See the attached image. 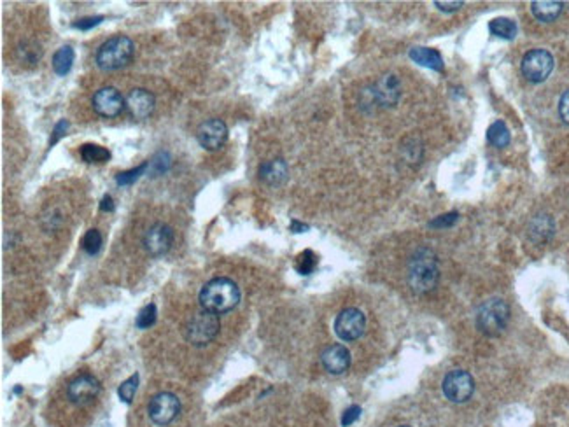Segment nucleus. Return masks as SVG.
<instances>
[{"label":"nucleus","mask_w":569,"mask_h":427,"mask_svg":"<svg viewBox=\"0 0 569 427\" xmlns=\"http://www.w3.org/2000/svg\"><path fill=\"white\" fill-rule=\"evenodd\" d=\"M475 382L464 369H452L443 379V394L452 403H466L473 396Z\"/></svg>","instance_id":"8"},{"label":"nucleus","mask_w":569,"mask_h":427,"mask_svg":"<svg viewBox=\"0 0 569 427\" xmlns=\"http://www.w3.org/2000/svg\"><path fill=\"white\" fill-rule=\"evenodd\" d=\"M95 112L102 117H116L120 116L121 110L125 109V98L121 97L120 91L113 86L100 88L91 98Z\"/></svg>","instance_id":"12"},{"label":"nucleus","mask_w":569,"mask_h":427,"mask_svg":"<svg viewBox=\"0 0 569 427\" xmlns=\"http://www.w3.org/2000/svg\"><path fill=\"white\" fill-rule=\"evenodd\" d=\"M67 128H68V121L62 120V121H58V123H56L55 130H53L51 140H49V147H53L56 142H58L60 139H62V137L65 135V132H67Z\"/></svg>","instance_id":"35"},{"label":"nucleus","mask_w":569,"mask_h":427,"mask_svg":"<svg viewBox=\"0 0 569 427\" xmlns=\"http://www.w3.org/2000/svg\"><path fill=\"white\" fill-rule=\"evenodd\" d=\"M137 387H139V375H132L130 379L125 380V382L120 385V389H118V394H120L121 401L130 405V403L133 401V396H135Z\"/></svg>","instance_id":"28"},{"label":"nucleus","mask_w":569,"mask_h":427,"mask_svg":"<svg viewBox=\"0 0 569 427\" xmlns=\"http://www.w3.org/2000/svg\"><path fill=\"white\" fill-rule=\"evenodd\" d=\"M149 167V162H144L142 165H139L137 169H132V170H127V172H121V174H118L116 177V182L120 186H130L133 184V182L137 181V179L140 177V175L146 172V169Z\"/></svg>","instance_id":"30"},{"label":"nucleus","mask_w":569,"mask_h":427,"mask_svg":"<svg viewBox=\"0 0 569 427\" xmlns=\"http://www.w3.org/2000/svg\"><path fill=\"white\" fill-rule=\"evenodd\" d=\"M366 327V317L357 308H345L335 319V333L340 340L354 342L362 337Z\"/></svg>","instance_id":"9"},{"label":"nucleus","mask_w":569,"mask_h":427,"mask_svg":"<svg viewBox=\"0 0 569 427\" xmlns=\"http://www.w3.org/2000/svg\"><path fill=\"white\" fill-rule=\"evenodd\" d=\"M100 211H104V212H114V200H113V196H110V194H105V196L102 198Z\"/></svg>","instance_id":"38"},{"label":"nucleus","mask_w":569,"mask_h":427,"mask_svg":"<svg viewBox=\"0 0 569 427\" xmlns=\"http://www.w3.org/2000/svg\"><path fill=\"white\" fill-rule=\"evenodd\" d=\"M317 266V256L312 251H303L300 256L296 258V270L301 275H310Z\"/></svg>","instance_id":"27"},{"label":"nucleus","mask_w":569,"mask_h":427,"mask_svg":"<svg viewBox=\"0 0 569 427\" xmlns=\"http://www.w3.org/2000/svg\"><path fill=\"white\" fill-rule=\"evenodd\" d=\"M291 230L295 231V233H303V231H307L308 230V226L307 224H303V223H300V221H293L291 223Z\"/></svg>","instance_id":"39"},{"label":"nucleus","mask_w":569,"mask_h":427,"mask_svg":"<svg viewBox=\"0 0 569 427\" xmlns=\"http://www.w3.org/2000/svg\"><path fill=\"white\" fill-rule=\"evenodd\" d=\"M359 415H361V408L359 406H350V408H347L345 411H343V417H342V426H350V424H354V422L357 421L359 418Z\"/></svg>","instance_id":"34"},{"label":"nucleus","mask_w":569,"mask_h":427,"mask_svg":"<svg viewBox=\"0 0 569 427\" xmlns=\"http://www.w3.org/2000/svg\"><path fill=\"white\" fill-rule=\"evenodd\" d=\"M259 179L268 186H281L288 179V165L284 159H270L259 167Z\"/></svg>","instance_id":"17"},{"label":"nucleus","mask_w":569,"mask_h":427,"mask_svg":"<svg viewBox=\"0 0 569 427\" xmlns=\"http://www.w3.org/2000/svg\"><path fill=\"white\" fill-rule=\"evenodd\" d=\"M81 158L86 163H105L110 158V152L97 144H85L81 147Z\"/></svg>","instance_id":"25"},{"label":"nucleus","mask_w":569,"mask_h":427,"mask_svg":"<svg viewBox=\"0 0 569 427\" xmlns=\"http://www.w3.org/2000/svg\"><path fill=\"white\" fill-rule=\"evenodd\" d=\"M522 74L531 83L547 81L553 70V56L547 49H533L522 58Z\"/></svg>","instance_id":"7"},{"label":"nucleus","mask_w":569,"mask_h":427,"mask_svg":"<svg viewBox=\"0 0 569 427\" xmlns=\"http://www.w3.org/2000/svg\"><path fill=\"white\" fill-rule=\"evenodd\" d=\"M529 235L534 242H547L550 236L553 235V221L550 216H538L531 223Z\"/></svg>","instance_id":"20"},{"label":"nucleus","mask_w":569,"mask_h":427,"mask_svg":"<svg viewBox=\"0 0 569 427\" xmlns=\"http://www.w3.org/2000/svg\"><path fill=\"white\" fill-rule=\"evenodd\" d=\"M217 333H219V317L209 310L194 314L184 327V338L194 347L207 345L217 337Z\"/></svg>","instance_id":"5"},{"label":"nucleus","mask_w":569,"mask_h":427,"mask_svg":"<svg viewBox=\"0 0 569 427\" xmlns=\"http://www.w3.org/2000/svg\"><path fill=\"white\" fill-rule=\"evenodd\" d=\"M172 243H174V231H172L170 226L163 223L151 226L144 235V247L155 258L169 253Z\"/></svg>","instance_id":"14"},{"label":"nucleus","mask_w":569,"mask_h":427,"mask_svg":"<svg viewBox=\"0 0 569 427\" xmlns=\"http://www.w3.org/2000/svg\"><path fill=\"white\" fill-rule=\"evenodd\" d=\"M434 6H437L440 11H443V13H454V11L461 9V7L464 6V2H440V0H437Z\"/></svg>","instance_id":"37"},{"label":"nucleus","mask_w":569,"mask_h":427,"mask_svg":"<svg viewBox=\"0 0 569 427\" xmlns=\"http://www.w3.org/2000/svg\"><path fill=\"white\" fill-rule=\"evenodd\" d=\"M510 320V307L505 300L491 298L476 310V326L487 337H499Z\"/></svg>","instance_id":"4"},{"label":"nucleus","mask_w":569,"mask_h":427,"mask_svg":"<svg viewBox=\"0 0 569 427\" xmlns=\"http://www.w3.org/2000/svg\"><path fill=\"white\" fill-rule=\"evenodd\" d=\"M135 46L127 36H114L98 48L95 62L102 70H118L132 62Z\"/></svg>","instance_id":"3"},{"label":"nucleus","mask_w":569,"mask_h":427,"mask_svg":"<svg viewBox=\"0 0 569 427\" xmlns=\"http://www.w3.org/2000/svg\"><path fill=\"white\" fill-rule=\"evenodd\" d=\"M127 107L135 120H146L155 110V97L144 88H135L128 93Z\"/></svg>","instance_id":"16"},{"label":"nucleus","mask_w":569,"mask_h":427,"mask_svg":"<svg viewBox=\"0 0 569 427\" xmlns=\"http://www.w3.org/2000/svg\"><path fill=\"white\" fill-rule=\"evenodd\" d=\"M320 363L331 375H342L350 366V352L343 345H330L320 354Z\"/></svg>","instance_id":"15"},{"label":"nucleus","mask_w":569,"mask_h":427,"mask_svg":"<svg viewBox=\"0 0 569 427\" xmlns=\"http://www.w3.org/2000/svg\"><path fill=\"white\" fill-rule=\"evenodd\" d=\"M16 55L21 63L36 65L41 58H43V48H41V44H37L36 41H25V43L18 46Z\"/></svg>","instance_id":"22"},{"label":"nucleus","mask_w":569,"mask_h":427,"mask_svg":"<svg viewBox=\"0 0 569 427\" xmlns=\"http://www.w3.org/2000/svg\"><path fill=\"white\" fill-rule=\"evenodd\" d=\"M440 278V268L434 253L429 249H419L408 265V282L417 292H429L437 288Z\"/></svg>","instance_id":"2"},{"label":"nucleus","mask_w":569,"mask_h":427,"mask_svg":"<svg viewBox=\"0 0 569 427\" xmlns=\"http://www.w3.org/2000/svg\"><path fill=\"white\" fill-rule=\"evenodd\" d=\"M156 317H158V310H156V305H146V307L142 308V310L139 312V315H137V327L139 330H147V327H151L152 324L156 322Z\"/></svg>","instance_id":"29"},{"label":"nucleus","mask_w":569,"mask_h":427,"mask_svg":"<svg viewBox=\"0 0 569 427\" xmlns=\"http://www.w3.org/2000/svg\"><path fill=\"white\" fill-rule=\"evenodd\" d=\"M489 30H491L492 36L501 37V39L506 41H511L517 36V25L510 18H496V20L489 23Z\"/></svg>","instance_id":"23"},{"label":"nucleus","mask_w":569,"mask_h":427,"mask_svg":"<svg viewBox=\"0 0 569 427\" xmlns=\"http://www.w3.org/2000/svg\"><path fill=\"white\" fill-rule=\"evenodd\" d=\"M531 11H533L536 20L550 23L560 14V11H563V2H555V0H538V2L531 4Z\"/></svg>","instance_id":"19"},{"label":"nucleus","mask_w":569,"mask_h":427,"mask_svg":"<svg viewBox=\"0 0 569 427\" xmlns=\"http://www.w3.org/2000/svg\"><path fill=\"white\" fill-rule=\"evenodd\" d=\"M410 58L415 63L422 65V67L431 68V70L442 72L443 70V58L437 49L431 48H412L410 49Z\"/></svg>","instance_id":"18"},{"label":"nucleus","mask_w":569,"mask_h":427,"mask_svg":"<svg viewBox=\"0 0 569 427\" xmlns=\"http://www.w3.org/2000/svg\"><path fill=\"white\" fill-rule=\"evenodd\" d=\"M365 105L392 107L398 104L401 97V86L395 74H387L377 81L370 90H365Z\"/></svg>","instance_id":"6"},{"label":"nucleus","mask_w":569,"mask_h":427,"mask_svg":"<svg viewBox=\"0 0 569 427\" xmlns=\"http://www.w3.org/2000/svg\"><path fill=\"white\" fill-rule=\"evenodd\" d=\"M559 114H560V120H563L566 125H569V90L564 91V95L560 97Z\"/></svg>","instance_id":"36"},{"label":"nucleus","mask_w":569,"mask_h":427,"mask_svg":"<svg viewBox=\"0 0 569 427\" xmlns=\"http://www.w3.org/2000/svg\"><path fill=\"white\" fill-rule=\"evenodd\" d=\"M198 144L207 151H217L228 139V127L217 117L204 121L197 132Z\"/></svg>","instance_id":"13"},{"label":"nucleus","mask_w":569,"mask_h":427,"mask_svg":"<svg viewBox=\"0 0 569 427\" xmlns=\"http://www.w3.org/2000/svg\"><path fill=\"white\" fill-rule=\"evenodd\" d=\"M457 219H459V214H457V212L443 214V216L437 217L434 221H431L429 226H433V228H449V226H454V224L457 223Z\"/></svg>","instance_id":"32"},{"label":"nucleus","mask_w":569,"mask_h":427,"mask_svg":"<svg viewBox=\"0 0 569 427\" xmlns=\"http://www.w3.org/2000/svg\"><path fill=\"white\" fill-rule=\"evenodd\" d=\"M81 247H83V251H85L86 254H90V256H95V254L100 253V249H102V235H100V231H98V230H88L86 235L83 236Z\"/></svg>","instance_id":"26"},{"label":"nucleus","mask_w":569,"mask_h":427,"mask_svg":"<svg viewBox=\"0 0 569 427\" xmlns=\"http://www.w3.org/2000/svg\"><path fill=\"white\" fill-rule=\"evenodd\" d=\"M240 289L231 278L217 277L202 288L200 305L204 310L214 314H226L239 305Z\"/></svg>","instance_id":"1"},{"label":"nucleus","mask_w":569,"mask_h":427,"mask_svg":"<svg viewBox=\"0 0 569 427\" xmlns=\"http://www.w3.org/2000/svg\"><path fill=\"white\" fill-rule=\"evenodd\" d=\"M98 394H100V382H98L97 376L90 375V373L75 376L67 387V396L74 405L91 403Z\"/></svg>","instance_id":"11"},{"label":"nucleus","mask_w":569,"mask_h":427,"mask_svg":"<svg viewBox=\"0 0 569 427\" xmlns=\"http://www.w3.org/2000/svg\"><path fill=\"white\" fill-rule=\"evenodd\" d=\"M170 165H172V158L169 152H158V154L151 159V163H149V167H151L152 174L155 175L165 174V172L170 169Z\"/></svg>","instance_id":"31"},{"label":"nucleus","mask_w":569,"mask_h":427,"mask_svg":"<svg viewBox=\"0 0 569 427\" xmlns=\"http://www.w3.org/2000/svg\"><path fill=\"white\" fill-rule=\"evenodd\" d=\"M102 20H104V16H90V18H83V20L75 21L74 25H72V26H74V28H78V30H91V28H93V26L100 25Z\"/></svg>","instance_id":"33"},{"label":"nucleus","mask_w":569,"mask_h":427,"mask_svg":"<svg viewBox=\"0 0 569 427\" xmlns=\"http://www.w3.org/2000/svg\"><path fill=\"white\" fill-rule=\"evenodd\" d=\"M181 411V401L172 392H160L149 403V418L156 426H169Z\"/></svg>","instance_id":"10"},{"label":"nucleus","mask_w":569,"mask_h":427,"mask_svg":"<svg viewBox=\"0 0 569 427\" xmlns=\"http://www.w3.org/2000/svg\"><path fill=\"white\" fill-rule=\"evenodd\" d=\"M400 427H410V426H400Z\"/></svg>","instance_id":"40"},{"label":"nucleus","mask_w":569,"mask_h":427,"mask_svg":"<svg viewBox=\"0 0 569 427\" xmlns=\"http://www.w3.org/2000/svg\"><path fill=\"white\" fill-rule=\"evenodd\" d=\"M487 140L494 147H506L510 144V130L503 121H494L487 130Z\"/></svg>","instance_id":"24"},{"label":"nucleus","mask_w":569,"mask_h":427,"mask_svg":"<svg viewBox=\"0 0 569 427\" xmlns=\"http://www.w3.org/2000/svg\"><path fill=\"white\" fill-rule=\"evenodd\" d=\"M74 49L71 46H63L60 48L58 51L53 55V70L56 72L58 75H65L71 72L72 65H74Z\"/></svg>","instance_id":"21"}]
</instances>
